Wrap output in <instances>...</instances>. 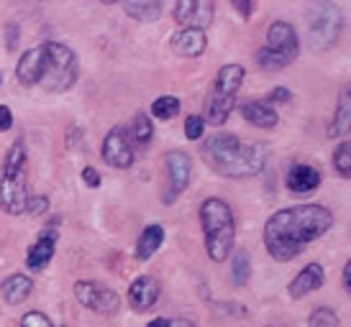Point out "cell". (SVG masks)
<instances>
[{
	"label": "cell",
	"mask_w": 351,
	"mask_h": 327,
	"mask_svg": "<svg viewBox=\"0 0 351 327\" xmlns=\"http://www.w3.org/2000/svg\"><path fill=\"white\" fill-rule=\"evenodd\" d=\"M333 212L323 205L308 202L277 210L264 222V248L280 263L298 259L308 243L318 241L333 228Z\"/></svg>",
	"instance_id": "cell-1"
},
{
	"label": "cell",
	"mask_w": 351,
	"mask_h": 327,
	"mask_svg": "<svg viewBox=\"0 0 351 327\" xmlns=\"http://www.w3.org/2000/svg\"><path fill=\"white\" fill-rule=\"evenodd\" d=\"M200 156L210 172L228 179H249L262 174L269 148L264 144H244L234 133H218L205 141Z\"/></svg>",
	"instance_id": "cell-2"
},
{
	"label": "cell",
	"mask_w": 351,
	"mask_h": 327,
	"mask_svg": "<svg viewBox=\"0 0 351 327\" xmlns=\"http://www.w3.org/2000/svg\"><path fill=\"white\" fill-rule=\"evenodd\" d=\"M200 225H203V235H205V250L210 261L215 263H223L231 250H234L236 241V218L234 210L218 200V197H210L200 205Z\"/></svg>",
	"instance_id": "cell-3"
},
{
	"label": "cell",
	"mask_w": 351,
	"mask_h": 327,
	"mask_svg": "<svg viewBox=\"0 0 351 327\" xmlns=\"http://www.w3.org/2000/svg\"><path fill=\"white\" fill-rule=\"evenodd\" d=\"M29 197V154H26V144L19 138L5 156V166L0 176V207L8 215H23Z\"/></svg>",
	"instance_id": "cell-4"
},
{
	"label": "cell",
	"mask_w": 351,
	"mask_h": 327,
	"mask_svg": "<svg viewBox=\"0 0 351 327\" xmlns=\"http://www.w3.org/2000/svg\"><path fill=\"white\" fill-rule=\"evenodd\" d=\"M246 77V69L241 64H226L221 67L218 77L213 82L210 97L205 103V118L210 125H223L228 120V116L234 113L236 107V95L241 90V82Z\"/></svg>",
	"instance_id": "cell-5"
},
{
	"label": "cell",
	"mask_w": 351,
	"mask_h": 327,
	"mask_svg": "<svg viewBox=\"0 0 351 327\" xmlns=\"http://www.w3.org/2000/svg\"><path fill=\"white\" fill-rule=\"evenodd\" d=\"M298 54H300V41L295 26L287 21H274L267 29V44L256 51V64L267 72H277L293 64Z\"/></svg>",
	"instance_id": "cell-6"
},
{
	"label": "cell",
	"mask_w": 351,
	"mask_h": 327,
	"mask_svg": "<svg viewBox=\"0 0 351 327\" xmlns=\"http://www.w3.org/2000/svg\"><path fill=\"white\" fill-rule=\"evenodd\" d=\"M44 47V72L39 85L47 92H67L77 82V57L67 44L47 41Z\"/></svg>",
	"instance_id": "cell-7"
},
{
	"label": "cell",
	"mask_w": 351,
	"mask_h": 327,
	"mask_svg": "<svg viewBox=\"0 0 351 327\" xmlns=\"http://www.w3.org/2000/svg\"><path fill=\"white\" fill-rule=\"evenodd\" d=\"M305 21H308V41L313 51H326L339 41L341 13L333 3H311Z\"/></svg>",
	"instance_id": "cell-8"
},
{
	"label": "cell",
	"mask_w": 351,
	"mask_h": 327,
	"mask_svg": "<svg viewBox=\"0 0 351 327\" xmlns=\"http://www.w3.org/2000/svg\"><path fill=\"white\" fill-rule=\"evenodd\" d=\"M75 297L82 307L90 309V312H98V315H116L118 307H121V297L100 281H77L75 284Z\"/></svg>",
	"instance_id": "cell-9"
},
{
	"label": "cell",
	"mask_w": 351,
	"mask_h": 327,
	"mask_svg": "<svg viewBox=\"0 0 351 327\" xmlns=\"http://www.w3.org/2000/svg\"><path fill=\"white\" fill-rule=\"evenodd\" d=\"M165 172H167V184H169V194L165 197V202H172L180 194L187 189L190 176H193V159L185 151H167L165 159Z\"/></svg>",
	"instance_id": "cell-10"
},
{
	"label": "cell",
	"mask_w": 351,
	"mask_h": 327,
	"mask_svg": "<svg viewBox=\"0 0 351 327\" xmlns=\"http://www.w3.org/2000/svg\"><path fill=\"white\" fill-rule=\"evenodd\" d=\"M172 16H175V21L182 29L205 31L213 23L215 5L210 0H180L175 10H172Z\"/></svg>",
	"instance_id": "cell-11"
},
{
	"label": "cell",
	"mask_w": 351,
	"mask_h": 327,
	"mask_svg": "<svg viewBox=\"0 0 351 327\" xmlns=\"http://www.w3.org/2000/svg\"><path fill=\"white\" fill-rule=\"evenodd\" d=\"M103 161L116 166V169H128L134 164V146H131V138H128L126 128H113L110 133L103 138Z\"/></svg>",
	"instance_id": "cell-12"
},
{
	"label": "cell",
	"mask_w": 351,
	"mask_h": 327,
	"mask_svg": "<svg viewBox=\"0 0 351 327\" xmlns=\"http://www.w3.org/2000/svg\"><path fill=\"white\" fill-rule=\"evenodd\" d=\"M159 302V281L154 276H138L128 287V304L136 312H149Z\"/></svg>",
	"instance_id": "cell-13"
},
{
	"label": "cell",
	"mask_w": 351,
	"mask_h": 327,
	"mask_svg": "<svg viewBox=\"0 0 351 327\" xmlns=\"http://www.w3.org/2000/svg\"><path fill=\"white\" fill-rule=\"evenodd\" d=\"M285 184H287V189L293 194H308L321 187V172L315 166H311V164H293L287 169Z\"/></svg>",
	"instance_id": "cell-14"
},
{
	"label": "cell",
	"mask_w": 351,
	"mask_h": 327,
	"mask_svg": "<svg viewBox=\"0 0 351 327\" xmlns=\"http://www.w3.org/2000/svg\"><path fill=\"white\" fill-rule=\"evenodd\" d=\"M169 47L175 51L177 57L185 59H195L200 57L208 47V39H205V31H195V29H180L169 39Z\"/></svg>",
	"instance_id": "cell-15"
},
{
	"label": "cell",
	"mask_w": 351,
	"mask_h": 327,
	"mask_svg": "<svg viewBox=\"0 0 351 327\" xmlns=\"http://www.w3.org/2000/svg\"><path fill=\"white\" fill-rule=\"evenodd\" d=\"M323 284H326V271H323V266L321 263H308V266L290 281L287 291H290L293 299H302V297H308L311 291H315V289H321Z\"/></svg>",
	"instance_id": "cell-16"
},
{
	"label": "cell",
	"mask_w": 351,
	"mask_h": 327,
	"mask_svg": "<svg viewBox=\"0 0 351 327\" xmlns=\"http://www.w3.org/2000/svg\"><path fill=\"white\" fill-rule=\"evenodd\" d=\"M41 72H44V47H34L29 49L23 57H21L19 67H16V77H19L21 85L34 87L41 82Z\"/></svg>",
	"instance_id": "cell-17"
},
{
	"label": "cell",
	"mask_w": 351,
	"mask_h": 327,
	"mask_svg": "<svg viewBox=\"0 0 351 327\" xmlns=\"http://www.w3.org/2000/svg\"><path fill=\"white\" fill-rule=\"evenodd\" d=\"M57 253V233L51 231H41L39 233V241L34 243L26 253V266L31 271H41Z\"/></svg>",
	"instance_id": "cell-18"
},
{
	"label": "cell",
	"mask_w": 351,
	"mask_h": 327,
	"mask_svg": "<svg viewBox=\"0 0 351 327\" xmlns=\"http://www.w3.org/2000/svg\"><path fill=\"white\" fill-rule=\"evenodd\" d=\"M241 116H244L246 123L256 125V128H267V131L280 123L277 110L272 105H267L264 100H246L241 105Z\"/></svg>",
	"instance_id": "cell-19"
},
{
	"label": "cell",
	"mask_w": 351,
	"mask_h": 327,
	"mask_svg": "<svg viewBox=\"0 0 351 327\" xmlns=\"http://www.w3.org/2000/svg\"><path fill=\"white\" fill-rule=\"evenodd\" d=\"M351 90L349 85L341 87V95H339V105H336V113H333V120L328 125V135L331 138H339V135H346L351 128Z\"/></svg>",
	"instance_id": "cell-20"
},
{
	"label": "cell",
	"mask_w": 351,
	"mask_h": 327,
	"mask_svg": "<svg viewBox=\"0 0 351 327\" xmlns=\"http://www.w3.org/2000/svg\"><path fill=\"white\" fill-rule=\"evenodd\" d=\"M162 243H165V228H162L159 222L147 225V228L141 231V235H138V241H136V259L149 261L156 250L162 248Z\"/></svg>",
	"instance_id": "cell-21"
},
{
	"label": "cell",
	"mask_w": 351,
	"mask_h": 327,
	"mask_svg": "<svg viewBox=\"0 0 351 327\" xmlns=\"http://www.w3.org/2000/svg\"><path fill=\"white\" fill-rule=\"evenodd\" d=\"M31 289H34V281L29 276H23V274H13L8 279L3 281V287H0V294L3 299L8 302V304H21V302H26L31 294Z\"/></svg>",
	"instance_id": "cell-22"
},
{
	"label": "cell",
	"mask_w": 351,
	"mask_h": 327,
	"mask_svg": "<svg viewBox=\"0 0 351 327\" xmlns=\"http://www.w3.org/2000/svg\"><path fill=\"white\" fill-rule=\"evenodd\" d=\"M128 138H131V141H134L136 146H147L149 141L154 138V123L149 120L147 113H136V116H134Z\"/></svg>",
	"instance_id": "cell-23"
},
{
	"label": "cell",
	"mask_w": 351,
	"mask_h": 327,
	"mask_svg": "<svg viewBox=\"0 0 351 327\" xmlns=\"http://www.w3.org/2000/svg\"><path fill=\"white\" fill-rule=\"evenodd\" d=\"M123 10L134 21L152 23V21H156L162 16V3H123Z\"/></svg>",
	"instance_id": "cell-24"
},
{
	"label": "cell",
	"mask_w": 351,
	"mask_h": 327,
	"mask_svg": "<svg viewBox=\"0 0 351 327\" xmlns=\"http://www.w3.org/2000/svg\"><path fill=\"white\" fill-rule=\"evenodd\" d=\"M180 100L172 95H162L156 97L154 103H152V116L156 118V120H172V118L180 113Z\"/></svg>",
	"instance_id": "cell-25"
},
{
	"label": "cell",
	"mask_w": 351,
	"mask_h": 327,
	"mask_svg": "<svg viewBox=\"0 0 351 327\" xmlns=\"http://www.w3.org/2000/svg\"><path fill=\"white\" fill-rule=\"evenodd\" d=\"M249 276H252V261H249V253H246V250H236V256H234L236 287H246V284H249Z\"/></svg>",
	"instance_id": "cell-26"
},
{
	"label": "cell",
	"mask_w": 351,
	"mask_h": 327,
	"mask_svg": "<svg viewBox=\"0 0 351 327\" xmlns=\"http://www.w3.org/2000/svg\"><path fill=\"white\" fill-rule=\"evenodd\" d=\"M333 166H336L339 176H343V179L351 176V144L349 141H341V144H339L336 154H333Z\"/></svg>",
	"instance_id": "cell-27"
},
{
	"label": "cell",
	"mask_w": 351,
	"mask_h": 327,
	"mask_svg": "<svg viewBox=\"0 0 351 327\" xmlns=\"http://www.w3.org/2000/svg\"><path fill=\"white\" fill-rule=\"evenodd\" d=\"M308 327H341V319L331 307H318L315 312H311Z\"/></svg>",
	"instance_id": "cell-28"
},
{
	"label": "cell",
	"mask_w": 351,
	"mask_h": 327,
	"mask_svg": "<svg viewBox=\"0 0 351 327\" xmlns=\"http://www.w3.org/2000/svg\"><path fill=\"white\" fill-rule=\"evenodd\" d=\"M205 133V120L200 116H190L185 120V135L190 141H200Z\"/></svg>",
	"instance_id": "cell-29"
},
{
	"label": "cell",
	"mask_w": 351,
	"mask_h": 327,
	"mask_svg": "<svg viewBox=\"0 0 351 327\" xmlns=\"http://www.w3.org/2000/svg\"><path fill=\"white\" fill-rule=\"evenodd\" d=\"M47 210H49V197L47 194H31L29 202H26V212L36 218V215H44Z\"/></svg>",
	"instance_id": "cell-30"
},
{
	"label": "cell",
	"mask_w": 351,
	"mask_h": 327,
	"mask_svg": "<svg viewBox=\"0 0 351 327\" xmlns=\"http://www.w3.org/2000/svg\"><path fill=\"white\" fill-rule=\"evenodd\" d=\"M21 327H54V322L44 312H26L21 317Z\"/></svg>",
	"instance_id": "cell-31"
},
{
	"label": "cell",
	"mask_w": 351,
	"mask_h": 327,
	"mask_svg": "<svg viewBox=\"0 0 351 327\" xmlns=\"http://www.w3.org/2000/svg\"><path fill=\"white\" fill-rule=\"evenodd\" d=\"M264 103H267V105H269V103H293V92H290L287 87H274Z\"/></svg>",
	"instance_id": "cell-32"
},
{
	"label": "cell",
	"mask_w": 351,
	"mask_h": 327,
	"mask_svg": "<svg viewBox=\"0 0 351 327\" xmlns=\"http://www.w3.org/2000/svg\"><path fill=\"white\" fill-rule=\"evenodd\" d=\"M82 182L88 184L90 189H98L103 179H100V172H98V169H93V166H85V169H82Z\"/></svg>",
	"instance_id": "cell-33"
},
{
	"label": "cell",
	"mask_w": 351,
	"mask_h": 327,
	"mask_svg": "<svg viewBox=\"0 0 351 327\" xmlns=\"http://www.w3.org/2000/svg\"><path fill=\"white\" fill-rule=\"evenodd\" d=\"M13 128V113L8 105H0V133H5Z\"/></svg>",
	"instance_id": "cell-34"
},
{
	"label": "cell",
	"mask_w": 351,
	"mask_h": 327,
	"mask_svg": "<svg viewBox=\"0 0 351 327\" xmlns=\"http://www.w3.org/2000/svg\"><path fill=\"white\" fill-rule=\"evenodd\" d=\"M254 8H256L254 3H234V10H239V13L244 16V18H249V16H252Z\"/></svg>",
	"instance_id": "cell-35"
},
{
	"label": "cell",
	"mask_w": 351,
	"mask_h": 327,
	"mask_svg": "<svg viewBox=\"0 0 351 327\" xmlns=\"http://www.w3.org/2000/svg\"><path fill=\"white\" fill-rule=\"evenodd\" d=\"M343 289H346V291L351 289V263L343 266Z\"/></svg>",
	"instance_id": "cell-36"
},
{
	"label": "cell",
	"mask_w": 351,
	"mask_h": 327,
	"mask_svg": "<svg viewBox=\"0 0 351 327\" xmlns=\"http://www.w3.org/2000/svg\"><path fill=\"white\" fill-rule=\"evenodd\" d=\"M169 327H195V322H190V319H169Z\"/></svg>",
	"instance_id": "cell-37"
},
{
	"label": "cell",
	"mask_w": 351,
	"mask_h": 327,
	"mask_svg": "<svg viewBox=\"0 0 351 327\" xmlns=\"http://www.w3.org/2000/svg\"><path fill=\"white\" fill-rule=\"evenodd\" d=\"M147 327H169V319H167V317H156V319H152Z\"/></svg>",
	"instance_id": "cell-38"
}]
</instances>
